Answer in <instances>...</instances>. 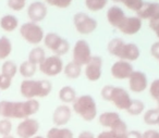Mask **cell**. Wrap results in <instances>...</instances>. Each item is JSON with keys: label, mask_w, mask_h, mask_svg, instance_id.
<instances>
[{"label": "cell", "mask_w": 159, "mask_h": 138, "mask_svg": "<svg viewBox=\"0 0 159 138\" xmlns=\"http://www.w3.org/2000/svg\"><path fill=\"white\" fill-rule=\"evenodd\" d=\"M39 102L36 99L25 101H0V116L3 118H27L37 113Z\"/></svg>", "instance_id": "1"}, {"label": "cell", "mask_w": 159, "mask_h": 138, "mask_svg": "<svg viewBox=\"0 0 159 138\" xmlns=\"http://www.w3.org/2000/svg\"><path fill=\"white\" fill-rule=\"evenodd\" d=\"M51 89L52 85L47 79H24L20 86L21 95L26 99L45 98L50 94Z\"/></svg>", "instance_id": "2"}, {"label": "cell", "mask_w": 159, "mask_h": 138, "mask_svg": "<svg viewBox=\"0 0 159 138\" xmlns=\"http://www.w3.org/2000/svg\"><path fill=\"white\" fill-rule=\"evenodd\" d=\"M107 50L110 55L124 61H135L139 57V49L135 44H125L121 38H113L109 42Z\"/></svg>", "instance_id": "3"}, {"label": "cell", "mask_w": 159, "mask_h": 138, "mask_svg": "<svg viewBox=\"0 0 159 138\" xmlns=\"http://www.w3.org/2000/svg\"><path fill=\"white\" fill-rule=\"evenodd\" d=\"M102 97L104 100L110 101L119 110H128L132 99L129 92L122 87H116L112 85H106L102 89Z\"/></svg>", "instance_id": "4"}, {"label": "cell", "mask_w": 159, "mask_h": 138, "mask_svg": "<svg viewBox=\"0 0 159 138\" xmlns=\"http://www.w3.org/2000/svg\"><path fill=\"white\" fill-rule=\"evenodd\" d=\"M73 111L84 121L91 122L97 116V105L92 96L82 95L73 101Z\"/></svg>", "instance_id": "5"}, {"label": "cell", "mask_w": 159, "mask_h": 138, "mask_svg": "<svg viewBox=\"0 0 159 138\" xmlns=\"http://www.w3.org/2000/svg\"><path fill=\"white\" fill-rule=\"evenodd\" d=\"M98 122L102 127L109 128L117 135L124 136L128 133V125L117 112H104L99 115Z\"/></svg>", "instance_id": "6"}, {"label": "cell", "mask_w": 159, "mask_h": 138, "mask_svg": "<svg viewBox=\"0 0 159 138\" xmlns=\"http://www.w3.org/2000/svg\"><path fill=\"white\" fill-rule=\"evenodd\" d=\"M20 34L22 38L31 45H38L44 40L45 34L37 23L27 22L21 25Z\"/></svg>", "instance_id": "7"}, {"label": "cell", "mask_w": 159, "mask_h": 138, "mask_svg": "<svg viewBox=\"0 0 159 138\" xmlns=\"http://www.w3.org/2000/svg\"><path fill=\"white\" fill-rule=\"evenodd\" d=\"M44 44L49 50H51L55 56H63L70 49V44L66 39L62 38L56 33H48L44 37Z\"/></svg>", "instance_id": "8"}, {"label": "cell", "mask_w": 159, "mask_h": 138, "mask_svg": "<svg viewBox=\"0 0 159 138\" xmlns=\"http://www.w3.org/2000/svg\"><path fill=\"white\" fill-rule=\"evenodd\" d=\"M73 23L76 31L82 35H89L97 29V21L84 12H79L73 16Z\"/></svg>", "instance_id": "9"}, {"label": "cell", "mask_w": 159, "mask_h": 138, "mask_svg": "<svg viewBox=\"0 0 159 138\" xmlns=\"http://www.w3.org/2000/svg\"><path fill=\"white\" fill-rule=\"evenodd\" d=\"M73 61L79 65H86L92 59V50L89 42L84 39L77 40L73 47Z\"/></svg>", "instance_id": "10"}, {"label": "cell", "mask_w": 159, "mask_h": 138, "mask_svg": "<svg viewBox=\"0 0 159 138\" xmlns=\"http://www.w3.org/2000/svg\"><path fill=\"white\" fill-rule=\"evenodd\" d=\"M39 71L47 76H57L63 71V62L58 56L46 57L39 64Z\"/></svg>", "instance_id": "11"}, {"label": "cell", "mask_w": 159, "mask_h": 138, "mask_svg": "<svg viewBox=\"0 0 159 138\" xmlns=\"http://www.w3.org/2000/svg\"><path fill=\"white\" fill-rule=\"evenodd\" d=\"M39 131V123L32 118H24L16 127V135L20 138H33Z\"/></svg>", "instance_id": "12"}, {"label": "cell", "mask_w": 159, "mask_h": 138, "mask_svg": "<svg viewBox=\"0 0 159 138\" xmlns=\"http://www.w3.org/2000/svg\"><path fill=\"white\" fill-rule=\"evenodd\" d=\"M136 13L141 20H148L149 24L156 23L159 21V3L144 2Z\"/></svg>", "instance_id": "13"}, {"label": "cell", "mask_w": 159, "mask_h": 138, "mask_svg": "<svg viewBox=\"0 0 159 138\" xmlns=\"http://www.w3.org/2000/svg\"><path fill=\"white\" fill-rule=\"evenodd\" d=\"M102 59L98 56H93L89 63L85 65V76L89 81L97 82L102 77Z\"/></svg>", "instance_id": "14"}, {"label": "cell", "mask_w": 159, "mask_h": 138, "mask_svg": "<svg viewBox=\"0 0 159 138\" xmlns=\"http://www.w3.org/2000/svg\"><path fill=\"white\" fill-rule=\"evenodd\" d=\"M148 81L145 73L141 71H134L129 77V87L135 94H141L147 88Z\"/></svg>", "instance_id": "15"}, {"label": "cell", "mask_w": 159, "mask_h": 138, "mask_svg": "<svg viewBox=\"0 0 159 138\" xmlns=\"http://www.w3.org/2000/svg\"><path fill=\"white\" fill-rule=\"evenodd\" d=\"M47 6L42 1H34L27 8V16L33 23H39L47 16Z\"/></svg>", "instance_id": "16"}, {"label": "cell", "mask_w": 159, "mask_h": 138, "mask_svg": "<svg viewBox=\"0 0 159 138\" xmlns=\"http://www.w3.org/2000/svg\"><path fill=\"white\" fill-rule=\"evenodd\" d=\"M134 72L132 64L124 60H120L112 64L111 66V75L117 79H125L131 76Z\"/></svg>", "instance_id": "17"}, {"label": "cell", "mask_w": 159, "mask_h": 138, "mask_svg": "<svg viewBox=\"0 0 159 138\" xmlns=\"http://www.w3.org/2000/svg\"><path fill=\"white\" fill-rule=\"evenodd\" d=\"M72 116V110L68 105H61L56 108L52 114V122L57 127H62L69 123Z\"/></svg>", "instance_id": "18"}, {"label": "cell", "mask_w": 159, "mask_h": 138, "mask_svg": "<svg viewBox=\"0 0 159 138\" xmlns=\"http://www.w3.org/2000/svg\"><path fill=\"white\" fill-rule=\"evenodd\" d=\"M117 29L125 35H134L142 29V20L139 16H126Z\"/></svg>", "instance_id": "19"}, {"label": "cell", "mask_w": 159, "mask_h": 138, "mask_svg": "<svg viewBox=\"0 0 159 138\" xmlns=\"http://www.w3.org/2000/svg\"><path fill=\"white\" fill-rule=\"evenodd\" d=\"M125 18L126 16L124 14L123 10L118 6H113V7L109 8L108 12H107V21L113 27L119 26Z\"/></svg>", "instance_id": "20"}, {"label": "cell", "mask_w": 159, "mask_h": 138, "mask_svg": "<svg viewBox=\"0 0 159 138\" xmlns=\"http://www.w3.org/2000/svg\"><path fill=\"white\" fill-rule=\"evenodd\" d=\"M19 26V20L12 14H7L0 19V27L5 32H13Z\"/></svg>", "instance_id": "21"}, {"label": "cell", "mask_w": 159, "mask_h": 138, "mask_svg": "<svg viewBox=\"0 0 159 138\" xmlns=\"http://www.w3.org/2000/svg\"><path fill=\"white\" fill-rule=\"evenodd\" d=\"M46 138H73V133L66 127L55 126L48 131Z\"/></svg>", "instance_id": "22"}, {"label": "cell", "mask_w": 159, "mask_h": 138, "mask_svg": "<svg viewBox=\"0 0 159 138\" xmlns=\"http://www.w3.org/2000/svg\"><path fill=\"white\" fill-rule=\"evenodd\" d=\"M59 99L63 103H73L76 99V91L71 86H64L59 91Z\"/></svg>", "instance_id": "23"}, {"label": "cell", "mask_w": 159, "mask_h": 138, "mask_svg": "<svg viewBox=\"0 0 159 138\" xmlns=\"http://www.w3.org/2000/svg\"><path fill=\"white\" fill-rule=\"evenodd\" d=\"M82 73V66L75 63L74 61H71L64 66V75L70 79H76L80 77Z\"/></svg>", "instance_id": "24"}, {"label": "cell", "mask_w": 159, "mask_h": 138, "mask_svg": "<svg viewBox=\"0 0 159 138\" xmlns=\"http://www.w3.org/2000/svg\"><path fill=\"white\" fill-rule=\"evenodd\" d=\"M36 70H37V65L32 63V62H30L29 60L22 62L20 68H19L20 74L22 75L23 77H25L26 79H30L31 77H33L36 73Z\"/></svg>", "instance_id": "25"}, {"label": "cell", "mask_w": 159, "mask_h": 138, "mask_svg": "<svg viewBox=\"0 0 159 138\" xmlns=\"http://www.w3.org/2000/svg\"><path fill=\"white\" fill-rule=\"evenodd\" d=\"M46 59V53H45V50L40 47H35L33 48L29 53V61L32 62V63L36 64V65H39L44 60Z\"/></svg>", "instance_id": "26"}, {"label": "cell", "mask_w": 159, "mask_h": 138, "mask_svg": "<svg viewBox=\"0 0 159 138\" xmlns=\"http://www.w3.org/2000/svg\"><path fill=\"white\" fill-rule=\"evenodd\" d=\"M12 51V44L6 36L0 37V60L7 59Z\"/></svg>", "instance_id": "27"}, {"label": "cell", "mask_w": 159, "mask_h": 138, "mask_svg": "<svg viewBox=\"0 0 159 138\" xmlns=\"http://www.w3.org/2000/svg\"><path fill=\"white\" fill-rule=\"evenodd\" d=\"M144 122L147 125H158L159 122V110L149 109L144 113Z\"/></svg>", "instance_id": "28"}, {"label": "cell", "mask_w": 159, "mask_h": 138, "mask_svg": "<svg viewBox=\"0 0 159 138\" xmlns=\"http://www.w3.org/2000/svg\"><path fill=\"white\" fill-rule=\"evenodd\" d=\"M145 110V103L141 100H132L131 102L130 107L128 108L126 112H128L130 115H133V116H136V115H139L142 114Z\"/></svg>", "instance_id": "29"}, {"label": "cell", "mask_w": 159, "mask_h": 138, "mask_svg": "<svg viewBox=\"0 0 159 138\" xmlns=\"http://www.w3.org/2000/svg\"><path fill=\"white\" fill-rule=\"evenodd\" d=\"M16 72H18V68L13 61H6L1 66V74L10 77V78H13Z\"/></svg>", "instance_id": "30"}, {"label": "cell", "mask_w": 159, "mask_h": 138, "mask_svg": "<svg viewBox=\"0 0 159 138\" xmlns=\"http://www.w3.org/2000/svg\"><path fill=\"white\" fill-rule=\"evenodd\" d=\"M108 3V0H85V6L89 11L97 12L102 10Z\"/></svg>", "instance_id": "31"}, {"label": "cell", "mask_w": 159, "mask_h": 138, "mask_svg": "<svg viewBox=\"0 0 159 138\" xmlns=\"http://www.w3.org/2000/svg\"><path fill=\"white\" fill-rule=\"evenodd\" d=\"M119 2H122L128 9L137 12L142 8L144 1L143 0H119Z\"/></svg>", "instance_id": "32"}, {"label": "cell", "mask_w": 159, "mask_h": 138, "mask_svg": "<svg viewBox=\"0 0 159 138\" xmlns=\"http://www.w3.org/2000/svg\"><path fill=\"white\" fill-rule=\"evenodd\" d=\"M12 131V123L9 118H2L0 121V135L9 136Z\"/></svg>", "instance_id": "33"}, {"label": "cell", "mask_w": 159, "mask_h": 138, "mask_svg": "<svg viewBox=\"0 0 159 138\" xmlns=\"http://www.w3.org/2000/svg\"><path fill=\"white\" fill-rule=\"evenodd\" d=\"M26 0H8V7L13 11H21L24 9Z\"/></svg>", "instance_id": "34"}, {"label": "cell", "mask_w": 159, "mask_h": 138, "mask_svg": "<svg viewBox=\"0 0 159 138\" xmlns=\"http://www.w3.org/2000/svg\"><path fill=\"white\" fill-rule=\"evenodd\" d=\"M72 1L73 0H48L46 2L50 6H53V7L64 9V8H68L72 3Z\"/></svg>", "instance_id": "35"}, {"label": "cell", "mask_w": 159, "mask_h": 138, "mask_svg": "<svg viewBox=\"0 0 159 138\" xmlns=\"http://www.w3.org/2000/svg\"><path fill=\"white\" fill-rule=\"evenodd\" d=\"M149 95L155 99V100H158L159 99V78L155 79L149 86Z\"/></svg>", "instance_id": "36"}, {"label": "cell", "mask_w": 159, "mask_h": 138, "mask_svg": "<svg viewBox=\"0 0 159 138\" xmlns=\"http://www.w3.org/2000/svg\"><path fill=\"white\" fill-rule=\"evenodd\" d=\"M96 138H126V134L124 136H120V135H117L115 131L109 129V131H104L100 134H98V135L96 136Z\"/></svg>", "instance_id": "37"}, {"label": "cell", "mask_w": 159, "mask_h": 138, "mask_svg": "<svg viewBox=\"0 0 159 138\" xmlns=\"http://www.w3.org/2000/svg\"><path fill=\"white\" fill-rule=\"evenodd\" d=\"M11 83H12V78L0 74V90H6L8 88H10Z\"/></svg>", "instance_id": "38"}, {"label": "cell", "mask_w": 159, "mask_h": 138, "mask_svg": "<svg viewBox=\"0 0 159 138\" xmlns=\"http://www.w3.org/2000/svg\"><path fill=\"white\" fill-rule=\"evenodd\" d=\"M142 138H159V131L156 129H147L142 134Z\"/></svg>", "instance_id": "39"}, {"label": "cell", "mask_w": 159, "mask_h": 138, "mask_svg": "<svg viewBox=\"0 0 159 138\" xmlns=\"http://www.w3.org/2000/svg\"><path fill=\"white\" fill-rule=\"evenodd\" d=\"M150 53H152V56L155 59H157L159 61V42H156L152 44V48H150Z\"/></svg>", "instance_id": "40"}, {"label": "cell", "mask_w": 159, "mask_h": 138, "mask_svg": "<svg viewBox=\"0 0 159 138\" xmlns=\"http://www.w3.org/2000/svg\"><path fill=\"white\" fill-rule=\"evenodd\" d=\"M126 138H142V133L139 131H128Z\"/></svg>", "instance_id": "41"}, {"label": "cell", "mask_w": 159, "mask_h": 138, "mask_svg": "<svg viewBox=\"0 0 159 138\" xmlns=\"http://www.w3.org/2000/svg\"><path fill=\"white\" fill-rule=\"evenodd\" d=\"M77 138H96L95 135H94L92 131H83L79 134V137Z\"/></svg>", "instance_id": "42"}, {"label": "cell", "mask_w": 159, "mask_h": 138, "mask_svg": "<svg viewBox=\"0 0 159 138\" xmlns=\"http://www.w3.org/2000/svg\"><path fill=\"white\" fill-rule=\"evenodd\" d=\"M149 27L155 32V34L157 35V37L159 38V21H157L156 23H152V24H149Z\"/></svg>", "instance_id": "43"}, {"label": "cell", "mask_w": 159, "mask_h": 138, "mask_svg": "<svg viewBox=\"0 0 159 138\" xmlns=\"http://www.w3.org/2000/svg\"><path fill=\"white\" fill-rule=\"evenodd\" d=\"M3 138H14V137L11 135H9V136H3Z\"/></svg>", "instance_id": "44"}, {"label": "cell", "mask_w": 159, "mask_h": 138, "mask_svg": "<svg viewBox=\"0 0 159 138\" xmlns=\"http://www.w3.org/2000/svg\"><path fill=\"white\" fill-rule=\"evenodd\" d=\"M157 109L159 110V99H158V100H157Z\"/></svg>", "instance_id": "45"}, {"label": "cell", "mask_w": 159, "mask_h": 138, "mask_svg": "<svg viewBox=\"0 0 159 138\" xmlns=\"http://www.w3.org/2000/svg\"><path fill=\"white\" fill-rule=\"evenodd\" d=\"M33 138H44L43 136H35V137H33Z\"/></svg>", "instance_id": "46"}, {"label": "cell", "mask_w": 159, "mask_h": 138, "mask_svg": "<svg viewBox=\"0 0 159 138\" xmlns=\"http://www.w3.org/2000/svg\"><path fill=\"white\" fill-rule=\"evenodd\" d=\"M157 126H159V122H158V125H157Z\"/></svg>", "instance_id": "47"}, {"label": "cell", "mask_w": 159, "mask_h": 138, "mask_svg": "<svg viewBox=\"0 0 159 138\" xmlns=\"http://www.w3.org/2000/svg\"><path fill=\"white\" fill-rule=\"evenodd\" d=\"M46 1H48V0H46Z\"/></svg>", "instance_id": "48"}]
</instances>
